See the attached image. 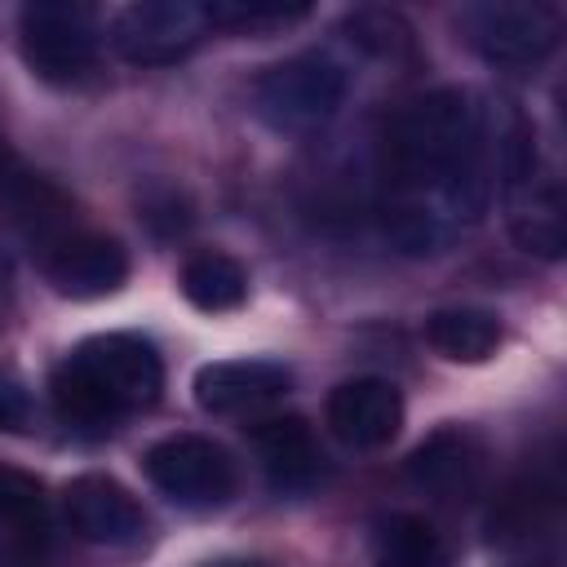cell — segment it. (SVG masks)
I'll use <instances>...</instances> for the list:
<instances>
[{
    "mask_svg": "<svg viewBox=\"0 0 567 567\" xmlns=\"http://www.w3.org/2000/svg\"><path fill=\"white\" fill-rule=\"evenodd\" d=\"M385 235L403 252H434L487 204V124L465 89L408 102L385 128Z\"/></svg>",
    "mask_w": 567,
    "mask_h": 567,
    "instance_id": "6da1fadb",
    "label": "cell"
},
{
    "mask_svg": "<svg viewBox=\"0 0 567 567\" xmlns=\"http://www.w3.org/2000/svg\"><path fill=\"white\" fill-rule=\"evenodd\" d=\"M164 390V359L137 332H102L80 341L49 381L53 412L80 434H106Z\"/></svg>",
    "mask_w": 567,
    "mask_h": 567,
    "instance_id": "7a4b0ae2",
    "label": "cell"
},
{
    "mask_svg": "<svg viewBox=\"0 0 567 567\" xmlns=\"http://www.w3.org/2000/svg\"><path fill=\"white\" fill-rule=\"evenodd\" d=\"M346 71L328 53H297L252 80V111L279 133H310L337 115Z\"/></svg>",
    "mask_w": 567,
    "mask_h": 567,
    "instance_id": "3957f363",
    "label": "cell"
},
{
    "mask_svg": "<svg viewBox=\"0 0 567 567\" xmlns=\"http://www.w3.org/2000/svg\"><path fill=\"white\" fill-rule=\"evenodd\" d=\"M18 40L31 75L44 84H75L97 62V22L84 4L71 0L27 4L18 18Z\"/></svg>",
    "mask_w": 567,
    "mask_h": 567,
    "instance_id": "277c9868",
    "label": "cell"
},
{
    "mask_svg": "<svg viewBox=\"0 0 567 567\" xmlns=\"http://www.w3.org/2000/svg\"><path fill=\"white\" fill-rule=\"evenodd\" d=\"M142 470L159 496L182 509H217L235 492V461L204 434H168L146 447Z\"/></svg>",
    "mask_w": 567,
    "mask_h": 567,
    "instance_id": "5b68a950",
    "label": "cell"
},
{
    "mask_svg": "<svg viewBox=\"0 0 567 567\" xmlns=\"http://www.w3.org/2000/svg\"><path fill=\"white\" fill-rule=\"evenodd\" d=\"M505 567H558V483L523 474L501 492L487 518Z\"/></svg>",
    "mask_w": 567,
    "mask_h": 567,
    "instance_id": "8992f818",
    "label": "cell"
},
{
    "mask_svg": "<svg viewBox=\"0 0 567 567\" xmlns=\"http://www.w3.org/2000/svg\"><path fill=\"white\" fill-rule=\"evenodd\" d=\"M501 186H505V208H509V230L527 252H545L558 257L563 252V195L558 182L549 173H540L536 164V146L532 133L518 128L505 151H501Z\"/></svg>",
    "mask_w": 567,
    "mask_h": 567,
    "instance_id": "52a82bcc",
    "label": "cell"
},
{
    "mask_svg": "<svg viewBox=\"0 0 567 567\" xmlns=\"http://www.w3.org/2000/svg\"><path fill=\"white\" fill-rule=\"evenodd\" d=\"M465 40L501 66H532L558 49L563 18L554 4H527V0H501V4H474L461 13Z\"/></svg>",
    "mask_w": 567,
    "mask_h": 567,
    "instance_id": "ba28073f",
    "label": "cell"
},
{
    "mask_svg": "<svg viewBox=\"0 0 567 567\" xmlns=\"http://www.w3.org/2000/svg\"><path fill=\"white\" fill-rule=\"evenodd\" d=\"M204 4L190 0H137L111 22V44L133 66H168L208 35Z\"/></svg>",
    "mask_w": 567,
    "mask_h": 567,
    "instance_id": "9c48e42d",
    "label": "cell"
},
{
    "mask_svg": "<svg viewBox=\"0 0 567 567\" xmlns=\"http://www.w3.org/2000/svg\"><path fill=\"white\" fill-rule=\"evenodd\" d=\"M40 270L62 297L93 301V297L115 292L128 279V252L111 235L66 230V235H58L53 244L40 248Z\"/></svg>",
    "mask_w": 567,
    "mask_h": 567,
    "instance_id": "30bf717a",
    "label": "cell"
},
{
    "mask_svg": "<svg viewBox=\"0 0 567 567\" xmlns=\"http://www.w3.org/2000/svg\"><path fill=\"white\" fill-rule=\"evenodd\" d=\"M66 527L89 545H133L146 532V509L111 474H80L62 492Z\"/></svg>",
    "mask_w": 567,
    "mask_h": 567,
    "instance_id": "8fae6325",
    "label": "cell"
},
{
    "mask_svg": "<svg viewBox=\"0 0 567 567\" xmlns=\"http://www.w3.org/2000/svg\"><path fill=\"white\" fill-rule=\"evenodd\" d=\"M323 416H328V430L346 447L377 452V447L394 443V434L403 425V394L385 377H354L328 394Z\"/></svg>",
    "mask_w": 567,
    "mask_h": 567,
    "instance_id": "7c38bea8",
    "label": "cell"
},
{
    "mask_svg": "<svg viewBox=\"0 0 567 567\" xmlns=\"http://www.w3.org/2000/svg\"><path fill=\"white\" fill-rule=\"evenodd\" d=\"M288 385L292 372L275 359H217L195 372V403L213 416H244L284 399Z\"/></svg>",
    "mask_w": 567,
    "mask_h": 567,
    "instance_id": "4fadbf2b",
    "label": "cell"
},
{
    "mask_svg": "<svg viewBox=\"0 0 567 567\" xmlns=\"http://www.w3.org/2000/svg\"><path fill=\"white\" fill-rule=\"evenodd\" d=\"M49 563V505L44 487L22 470H0V567Z\"/></svg>",
    "mask_w": 567,
    "mask_h": 567,
    "instance_id": "5bb4252c",
    "label": "cell"
},
{
    "mask_svg": "<svg viewBox=\"0 0 567 567\" xmlns=\"http://www.w3.org/2000/svg\"><path fill=\"white\" fill-rule=\"evenodd\" d=\"M483 443L461 430V425H447L439 434H430L412 456H408V478L412 487H421L425 496H439V501H461L478 487L483 478Z\"/></svg>",
    "mask_w": 567,
    "mask_h": 567,
    "instance_id": "9a60e30c",
    "label": "cell"
},
{
    "mask_svg": "<svg viewBox=\"0 0 567 567\" xmlns=\"http://www.w3.org/2000/svg\"><path fill=\"white\" fill-rule=\"evenodd\" d=\"M257 461L275 492H310L323 474V452L301 416H270L252 430Z\"/></svg>",
    "mask_w": 567,
    "mask_h": 567,
    "instance_id": "2e32d148",
    "label": "cell"
},
{
    "mask_svg": "<svg viewBox=\"0 0 567 567\" xmlns=\"http://www.w3.org/2000/svg\"><path fill=\"white\" fill-rule=\"evenodd\" d=\"M425 341L447 363H483L501 346V319L478 306H447L425 319Z\"/></svg>",
    "mask_w": 567,
    "mask_h": 567,
    "instance_id": "e0dca14e",
    "label": "cell"
},
{
    "mask_svg": "<svg viewBox=\"0 0 567 567\" xmlns=\"http://www.w3.org/2000/svg\"><path fill=\"white\" fill-rule=\"evenodd\" d=\"M177 284H182V297H186L195 310H204V315L239 310L244 297H248V270H244L230 252H217V248L186 257Z\"/></svg>",
    "mask_w": 567,
    "mask_h": 567,
    "instance_id": "ac0fdd59",
    "label": "cell"
},
{
    "mask_svg": "<svg viewBox=\"0 0 567 567\" xmlns=\"http://www.w3.org/2000/svg\"><path fill=\"white\" fill-rule=\"evenodd\" d=\"M372 567H447V540L421 514H390L372 532Z\"/></svg>",
    "mask_w": 567,
    "mask_h": 567,
    "instance_id": "d6986e66",
    "label": "cell"
},
{
    "mask_svg": "<svg viewBox=\"0 0 567 567\" xmlns=\"http://www.w3.org/2000/svg\"><path fill=\"white\" fill-rule=\"evenodd\" d=\"M213 31H270L301 22L310 4H279V0H213L204 4Z\"/></svg>",
    "mask_w": 567,
    "mask_h": 567,
    "instance_id": "ffe728a7",
    "label": "cell"
},
{
    "mask_svg": "<svg viewBox=\"0 0 567 567\" xmlns=\"http://www.w3.org/2000/svg\"><path fill=\"white\" fill-rule=\"evenodd\" d=\"M350 44H359L368 58H403L412 49V27L390 9H359L346 18Z\"/></svg>",
    "mask_w": 567,
    "mask_h": 567,
    "instance_id": "44dd1931",
    "label": "cell"
},
{
    "mask_svg": "<svg viewBox=\"0 0 567 567\" xmlns=\"http://www.w3.org/2000/svg\"><path fill=\"white\" fill-rule=\"evenodd\" d=\"M142 217H146V226L155 235H177V230L190 226V208L173 186H151L142 195Z\"/></svg>",
    "mask_w": 567,
    "mask_h": 567,
    "instance_id": "7402d4cb",
    "label": "cell"
},
{
    "mask_svg": "<svg viewBox=\"0 0 567 567\" xmlns=\"http://www.w3.org/2000/svg\"><path fill=\"white\" fill-rule=\"evenodd\" d=\"M31 416H35V403H31L27 381L18 372L0 368V430L22 434V430H31Z\"/></svg>",
    "mask_w": 567,
    "mask_h": 567,
    "instance_id": "603a6c76",
    "label": "cell"
},
{
    "mask_svg": "<svg viewBox=\"0 0 567 567\" xmlns=\"http://www.w3.org/2000/svg\"><path fill=\"white\" fill-rule=\"evenodd\" d=\"M13 173H18V159H13V151H9V142L0 137V190L13 182Z\"/></svg>",
    "mask_w": 567,
    "mask_h": 567,
    "instance_id": "cb8c5ba5",
    "label": "cell"
},
{
    "mask_svg": "<svg viewBox=\"0 0 567 567\" xmlns=\"http://www.w3.org/2000/svg\"><path fill=\"white\" fill-rule=\"evenodd\" d=\"M204 567H275L266 558H217V563H204Z\"/></svg>",
    "mask_w": 567,
    "mask_h": 567,
    "instance_id": "d4e9b609",
    "label": "cell"
}]
</instances>
